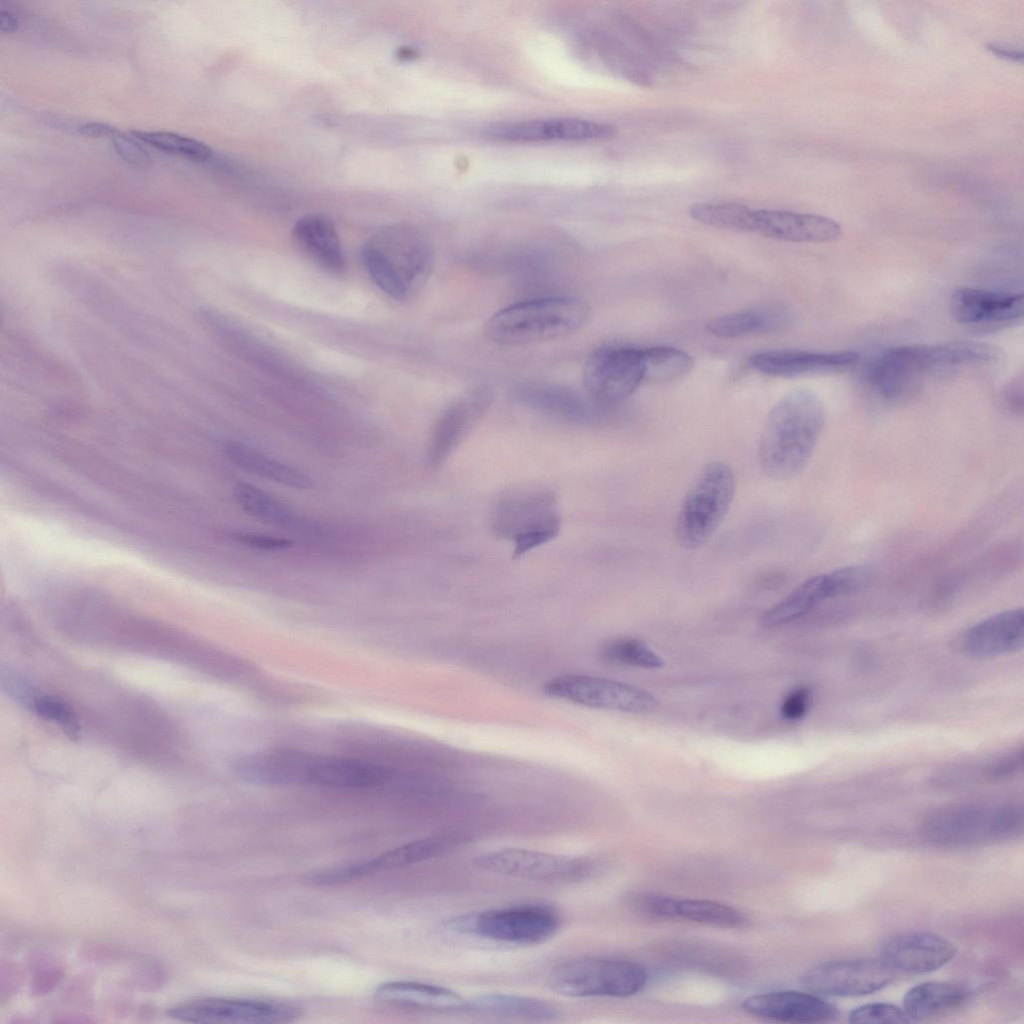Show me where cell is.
I'll return each instance as SVG.
<instances>
[{"instance_id":"cell-1","label":"cell","mask_w":1024,"mask_h":1024,"mask_svg":"<svg viewBox=\"0 0 1024 1024\" xmlns=\"http://www.w3.org/2000/svg\"><path fill=\"white\" fill-rule=\"evenodd\" d=\"M825 424L820 397L807 388L785 394L771 409L763 425L757 461L773 481H787L808 465Z\"/></svg>"},{"instance_id":"cell-2","label":"cell","mask_w":1024,"mask_h":1024,"mask_svg":"<svg viewBox=\"0 0 1024 1024\" xmlns=\"http://www.w3.org/2000/svg\"><path fill=\"white\" fill-rule=\"evenodd\" d=\"M240 779L256 785L362 789L381 785L385 771L363 761L275 749L251 753L233 763Z\"/></svg>"},{"instance_id":"cell-3","label":"cell","mask_w":1024,"mask_h":1024,"mask_svg":"<svg viewBox=\"0 0 1024 1024\" xmlns=\"http://www.w3.org/2000/svg\"><path fill=\"white\" fill-rule=\"evenodd\" d=\"M998 347L982 342L955 341L910 344L888 348L866 365L865 379L872 391L886 401H897L924 378L962 366L993 362Z\"/></svg>"},{"instance_id":"cell-4","label":"cell","mask_w":1024,"mask_h":1024,"mask_svg":"<svg viewBox=\"0 0 1024 1024\" xmlns=\"http://www.w3.org/2000/svg\"><path fill=\"white\" fill-rule=\"evenodd\" d=\"M362 261L372 281L399 301L415 297L433 268V249L421 231L407 224L383 228L363 245Z\"/></svg>"},{"instance_id":"cell-5","label":"cell","mask_w":1024,"mask_h":1024,"mask_svg":"<svg viewBox=\"0 0 1024 1024\" xmlns=\"http://www.w3.org/2000/svg\"><path fill=\"white\" fill-rule=\"evenodd\" d=\"M583 300L569 296L531 299L495 313L486 323L487 337L501 345H524L566 336L589 316Z\"/></svg>"},{"instance_id":"cell-6","label":"cell","mask_w":1024,"mask_h":1024,"mask_svg":"<svg viewBox=\"0 0 1024 1024\" xmlns=\"http://www.w3.org/2000/svg\"><path fill=\"white\" fill-rule=\"evenodd\" d=\"M735 489V475L728 463L714 460L702 467L676 517L675 537L682 548L696 550L713 536L731 507Z\"/></svg>"},{"instance_id":"cell-7","label":"cell","mask_w":1024,"mask_h":1024,"mask_svg":"<svg viewBox=\"0 0 1024 1024\" xmlns=\"http://www.w3.org/2000/svg\"><path fill=\"white\" fill-rule=\"evenodd\" d=\"M1022 810L1009 804H959L929 814L923 837L942 847H962L999 841L1022 829Z\"/></svg>"},{"instance_id":"cell-8","label":"cell","mask_w":1024,"mask_h":1024,"mask_svg":"<svg viewBox=\"0 0 1024 1024\" xmlns=\"http://www.w3.org/2000/svg\"><path fill=\"white\" fill-rule=\"evenodd\" d=\"M646 982V971L639 964L596 957L563 962L546 979L551 991L571 998L630 997L640 992Z\"/></svg>"},{"instance_id":"cell-9","label":"cell","mask_w":1024,"mask_h":1024,"mask_svg":"<svg viewBox=\"0 0 1024 1024\" xmlns=\"http://www.w3.org/2000/svg\"><path fill=\"white\" fill-rule=\"evenodd\" d=\"M455 927L485 939L528 946L552 938L559 930L560 917L547 905L515 904L465 916Z\"/></svg>"},{"instance_id":"cell-10","label":"cell","mask_w":1024,"mask_h":1024,"mask_svg":"<svg viewBox=\"0 0 1024 1024\" xmlns=\"http://www.w3.org/2000/svg\"><path fill=\"white\" fill-rule=\"evenodd\" d=\"M560 516L553 495L546 492L517 494L503 499L493 517V530L515 544L514 553L527 551L554 538Z\"/></svg>"},{"instance_id":"cell-11","label":"cell","mask_w":1024,"mask_h":1024,"mask_svg":"<svg viewBox=\"0 0 1024 1024\" xmlns=\"http://www.w3.org/2000/svg\"><path fill=\"white\" fill-rule=\"evenodd\" d=\"M473 865L492 874L546 883H563L588 876L594 864L583 857L524 848H503L477 855Z\"/></svg>"},{"instance_id":"cell-12","label":"cell","mask_w":1024,"mask_h":1024,"mask_svg":"<svg viewBox=\"0 0 1024 1024\" xmlns=\"http://www.w3.org/2000/svg\"><path fill=\"white\" fill-rule=\"evenodd\" d=\"M550 697L585 707L628 713H649L657 707L650 692L620 681L589 675H562L547 681Z\"/></svg>"},{"instance_id":"cell-13","label":"cell","mask_w":1024,"mask_h":1024,"mask_svg":"<svg viewBox=\"0 0 1024 1024\" xmlns=\"http://www.w3.org/2000/svg\"><path fill=\"white\" fill-rule=\"evenodd\" d=\"M302 1009L286 1001L252 998H202L176 1004L167 1015L191 1023L281 1024L298 1019Z\"/></svg>"},{"instance_id":"cell-14","label":"cell","mask_w":1024,"mask_h":1024,"mask_svg":"<svg viewBox=\"0 0 1024 1024\" xmlns=\"http://www.w3.org/2000/svg\"><path fill=\"white\" fill-rule=\"evenodd\" d=\"M642 382V349L606 346L593 351L585 361V390L588 397L601 407L624 401Z\"/></svg>"},{"instance_id":"cell-15","label":"cell","mask_w":1024,"mask_h":1024,"mask_svg":"<svg viewBox=\"0 0 1024 1024\" xmlns=\"http://www.w3.org/2000/svg\"><path fill=\"white\" fill-rule=\"evenodd\" d=\"M895 975L879 958L842 959L810 968L801 983L817 995L862 996L886 987Z\"/></svg>"},{"instance_id":"cell-16","label":"cell","mask_w":1024,"mask_h":1024,"mask_svg":"<svg viewBox=\"0 0 1024 1024\" xmlns=\"http://www.w3.org/2000/svg\"><path fill=\"white\" fill-rule=\"evenodd\" d=\"M612 125L572 117L494 123L485 128L488 138L502 142L586 141L612 137Z\"/></svg>"},{"instance_id":"cell-17","label":"cell","mask_w":1024,"mask_h":1024,"mask_svg":"<svg viewBox=\"0 0 1024 1024\" xmlns=\"http://www.w3.org/2000/svg\"><path fill=\"white\" fill-rule=\"evenodd\" d=\"M493 397V390L488 384L478 383L446 408L432 432L428 451L431 465H439L447 458L486 413Z\"/></svg>"},{"instance_id":"cell-18","label":"cell","mask_w":1024,"mask_h":1024,"mask_svg":"<svg viewBox=\"0 0 1024 1024\" xmlns=\"http://www.w3.org/2000/svg\"><path fill=\"white\" fill-rule=\"evenodd\" d=\"M955 954L954 945L941 936L910 932L884 941L878 958L895 973L923 974L941 968Z\"/></svg>"},{"instance_id":"cell-19","label":"cell","mask_w":1024,"mask_h":1024,"mask_svg":"<svg viewBox=\"0 0 1024 1024\" xmlns=\"http://www.w3.org/2000/svg\"><path fill=\"white\" fill-rule=\"evenodd\" d=\"M750 233L796 243H826L842 234L834 219L808 213L776 209H753Z\"/></svg>"},{"instance_id":"cell-20","label":"cell","mask_w":1024,"mask_h":1024,"mask_svg":"<svg viewBox=\"0 0 1024 1024\" xmlns=\"http://www.w3.org/2000/svg\"><path fill=\"white\" fill-rule=\"evenodd\" d=\"M859 358V354L852 350L814 352L787 349L756 353L749 362L760 373L792 378L843 372L853 367Z\"/></svg>"},{"instance_id":"cell-21","label":"cell","mask_w":1024,"mask_h":1024,"mask_svg":"<svg viewBox=\"0 0 1024 1024\" xmlns=\"http://www.w3.org/2000/svg\"><path fill=\"white\" fill-rule=\"evenodd\" d=\"M745 1012L764 1019L789 1023H824L835 1020L839 1011L815 993L773 991L746 998Z\"/></svg>"},{"instance_id":"cell-22","label":"cell","mask_w":1024,"mask_h":1024,"mask_svg":"<svg viewBox=\"0 0 1024 1024\" xmlns=\"http://www.w3.org/2000/svg\"><path fill=\"white\" fill-rule=\"evenodd\" d=\"M1024 643L1022 608L989 616L968 628L958 645L967 656L977 659L995 657L1020 650Z\"/></svg>"},{"instance_id":"cell-23","label":"cell","mask_w":1024,"mask_h":1024,"mask_svg":"<svg viewBox=\"0 0 1024 1024\" xmlns=\"http://www.w3.org/2000/svg\"><path fill=\"white\" fill-rule=\"evenodd\" d=\"M1022 294H1009L978 288H959L950 298V310L963 325L1004 323L1023 316Z\"/></svg>"},{"instance_id":"cell-24","label":"cell","mask_w":1024,"mask_h":1024,"mask_svg":"<svg viewBox=\"0 0 1024 1024\" xmlns=\"http://www.w3.org/2000/svg\"><path fill=\"white\" fill-rule=\"evenodd\" d=\"M465 839L459 833H442L403 844L377 857L355 862L358 878L419 864L445 855L458 847Z\"/></svg>"},{"instance_id":"cell-25","label":"cell","mask_w":1024,"mask_h":1024,"mask_svg":"<svg viewBox=\"0 0 1024 1024\" xmlns=\"http://www.w3.org/2000/svg\"><path fill=\"white\" fill-rule=\"evenodd\" d=\"M292 234L300 249L320 268L341 274L346 260L333 222L322 214H309L294 225Z\"/></svg>"},{"instance_id":"cell-26","label":"cell","mask_w":1024,"mask_h":1024,"mask_svg":"<svg viewBox=\"0 0 1024 1024\" xmlns=\"http://www.w3.org/2000/svg\"><path fill=\"white\" fill-rule=\"evenodd\" d=\"M374 998L384 1004L432 1011L466 1009L467 1004V999L454 990L414 981L383 983L376 988Z\"/></svg>"},{"instance_id":"cell-27","label":"cell","mask_w":1024,"mask_h":1024,"mask_svg":"<svg viewBox=\"0 0 1024 1024\" xmlns=\"http://www.w3.org/2000/svg\"><path fill=\"white\" fill-rule=\"evenodd\" d=\"M835 597L839 596L831 572L812 576L766 610L760 623L767 628L787 624Z\"/></svg>"},{"instance_id":"cell-28","label":"cell","mask_w":1024,"mask_h":1024,"mask_svg":"<svg viewBox=\"0 0 1024 1024\" xmlns=\"http://www.w3.org/2000/svg\"><path fill=\"white\" fill-rule=\"evenodd\" d=\"M515 396L526 405L547 414L574 422H587L597 417L601 407L574 392L545 384H524L516 388Z\"/></svg>"},{"instance_id":"cell-29","label":"cell","mask_w":1024,"mask_h":1024,"mask_svg":"<svg viewBox=\"0 0 1024 1024\" xmlns=\"http://www.w3.org/2000/svg\"><path fill=\"white\" fill-rule=\"evenodd\" d=\"M962 986L948 982H924L907 991L903 1010L911 1021H921L959 1009L969 999Z\"/></svg>"},{"instance_id":"cell-30","label":"cell","mask_w":1024,"mask_h":1024,"mask_svg":"<svg viewBox=\"0 0 1024 1024\" xmlns=\"http://www.w3.org/2000/svg\"><path fill=\"white\" fill-rule=\"evenodd\" d=\"M791 321L782 306L737 311L711 319L707 331L717 338L733 339L754 333L772 332L785 328Z\"/></svg>"},{"instance_id":"cell-31","label":"cell","mask_w":1024,"mask_h":1024,"mask_svg":"<svg viewBox=\"0 0 1024 1024\" xmlns=\"http://www.w3.org/2000/svg\"><path fill=\"white\" fill-rule=\"evenodd\" d=\"M466 1010L505 1018L533 1021H551L559 1017L552 1004L526 996L506 993H486L467 999Z\"/></svg>"},{"instance_id":"cell-32","label":"cell","mask_w":1024,"mask_h":1024,"mask_svg":"<svg viewBox=\"0 0 1024 1024\" xmlns=\"http://www.w3.org/2000/svg\"><path fill=\"white\" fill-rule=\"evenodd\" d=\"M225 453L237 467L271 482L294 489H308L312 486L311 479L299 469L243 443H227Z\"/></svg>"},{"instance_id":"cell-33","label":"cell","mask_w":1024,"mask_h":1024,"mask_svg":"<svg viewBox=\"0 0 1024 1024\" xmlns=\"http://www.w3.org/2000/svg\"><path fill=\"white\" fill-rule=\"evenodd\" d=\"M234 498L239 507L251 517L282 528H296L301 519L289 507L265 491L247 483L235 486Z\"/></svg>"},{"instance_id":"cell-34","label":"cell","mask_w":1024,"mask_h":1024,"mask_svg":"<svg viewBox=\"0 0 1024 1024\" xmlns=\"http://www.w3.org/2000/svg\"><path fill=\"white\" fill-rule=\"evenodd\" d=\"M643 381L670 382L688 374L694 365L685 351L669 346L642 349Z\"/></svg>"},{"instance_id":"cell-35","label":"cell","mask_w":1024,"mask_h":1024,"mask_svg":"<svg viewBox=\"0 0 1024 1024\" xmlns=\"http://www.w3.org/2000/svg\"><path fill=\"white\" fill-rule=\"evenodd\" d=\"M678 919L722 928H744L750 919L742 911L718 902L702 899H678Z\"/></svg>"},{"instance_id":"cell-36","label":"cell","mask_w":1024,"mask_h":1024,"mask_svg":"<svg viewBox=\"0 0 1024 1024\" xmlns=\"http://www.w3.org/2000/svg\"><path fill=\"white\" fill-rule=\"evenodd\" d=\"M752 211L732 202H699L688 209L690 217L701 224L737 232H750Z\"/></svg>"},{"instance_id":"cell-37","label":"cell","mask_w":1024,"mask_h":1024,"mask_svg":"<svg viewBox=\"0 0 1024 1024\" xmlns=\"http://www.w3.org/2000/svg\"><path fill=\"white\" fill-rule=\"evenodd\" d=\"M131 134L155 149L193 161L205 162L213 155L212 149L205 143L180 134L164 131H132Z\"/></svg>"},{"instance_id":"cell-38","label":"cell","mask_w":1024,"mask_h":1024,"mask_svg":"<svg viewBox=\"0 0 1024 1024\" xmlns=\"http://www.w3.org/2000/svg\"><path fill=\"white\" fill-rule=\"evenodd\" d=\"M602 655L606 660L615 664L647 669L664 666V659L637 639L622 638L610 641L603 646Z\"/></svg>"},{"instance_id":"cell-39","label":"cell","mask_w":1024,"mask_h":1024,"mask_svg":"<svg viewBox=\"0 0 1024 1024\" xmlns=\"http://www.w3.org/2000/svg\"><path fill=\"white\" fill-rule=\"evenodd\" d=\"M624 904L633 912L653 919H678V898L651 892H630Z\"/></svg>"},{"instance_id":"cell-40","label":"cell","mask_w":1024,"mask_h":1024,"mask_svg":"<svg viewBox=\"0 0 1024 1024\" xmlns=\"http://www.w3.org/2000/svg\"><path fill=\"white\" fill-rule=\"evenodd\" d=\"M31 706L40 717L57 724L70 737L78 736L80 725L77 715L64 701L52 696H36Z\"/></svg>"},{"instance_id":"cell-41","label":"cell","mask_w":1024,"mask_h":1024,"mask_svg":"<svg viewBox=\"0 0 1024 1024\" xmlns=\"http://www.w3.org/2000/svg\"><path fill=\"white\" fill-rule=\"evenodd\" d=\"M848 1021L851 1023L911 1022L903 1009L888 1003H868L858 1006L850 1012Z\"/></svg>"},{"instance_id":"cell-42","label":"cell","mask_w":1024,"mask_h":1024,"mask_svg":"<svg viewBox=\"0 0 1024 1024\" xmlns=\"http://www.w3.org/2000/svg\"><path fill=\"white\" fill-rule=\"evenodd\" d=\"M109 138L117 154L127 163L142 166L149 162L150 155L147 149L132 134L128 135L114 129Z\"/></svg>"},{"instance_id":"cell-43","label":"cell","mask_w":1024,"mask_h":1024,"mask_svg":"<svg viewBox=\"0 0 1024 1024\" xmlns=\"http://www.w3.org/2000/svg\"><path fill=\"white\" fill-rule=\"evenodd\" d=\"M810 703V690L806 687H798L790 691L783 699L780 713L786 720H798L807 713Z\"/></svg>"},{"instance_id":"cell-44","label":"cell","mask_w":1024,"mask_h":1024,"mask_svg":"<svg viewBox=\"0 0 1024 1024\" xmlns=\"http://www.w3.org/2000/svg\"><path fill=\"white\" fill-rule=\"evenodd\" d=\"M233 537L242 545L264 551L286 550L293 544V542L287 538L251 532L235 533Z\"/></svg>"},{"instance_id":"cell-45","label":"cell","mask_w":1024,"mask_h":1024,"mask_svg":"<svg viewBox=\"0 0 1024 1024\" xmlns=\"http://www.w3.org/2000/svg\"><path fill=\"white\" fill-rule=\"evenodd\" d=\"M2 685L6 687V690L16 700L32 704L36 697L31 692L30 685L21 676L8 673V676H2Z\"/></svg>"},{"instance_id":"cell-46","label":"cell","mask_w":1024,"mask_h":1024,"mask_svg":"<svg viewBox=\"0 0 1024 1024\" xmlns=\"http://www.w3.org/2000/svg\"><path fill=\"white\" fill-rule=\"evenodd\" d=\"M1004 402L1007 407L1017 413L1022 412L1023 407V383L1022 377L1012 380L1004 391Z\"/></svg>"},{"instance_id":"cell-47","label":"cell","mask_w":1024,"mask_h":1024,"mask_svg":"<svg viewBox=\"0 0 1024 1024\" xmlns=\"http://www.w3.org/2000/svg\"><path fill=\"white\" fill-rule=\"evenodd\" d=\"M986 49L996 57L1004 60L1013 62H1021L1023 60L1022 51L1015 48H1010L996 43H989L986 45Z\"/></svg>"},{"instance_id":"cell-48","label":"cell","mask_w":1024,"mask_h":1024,"mask_svg":"<svg viewBox=\"0 0 1024 1024\" xmlns=\"http://www.w3.org/2000/svg\"><path fill=\"white\" fill-rule=\"evenodd\" d=\"M78 131L89 137H109L115 128L101 122H85L77 127Z\"/></svg>"},{"instance_id":"cell-49","label":"cell","mask_w":1024,"mask_h":1024,"mask_svg":"<svg viewBox=\"0 0 1024 1024\" xmlns=\"http://www.w3.org/2000/svg\"><path fill=\"white\" fill-rule=\"evenodd\" d=\"M19 26L18 17L8 10L0 11V30L3 33H11L17 30Z\"/></svg>"},{"instance_id":"cell-50","label":"cell","mask_w":1024,"mask_h":1024,"mask_svg":"<svg viewBox=\"0 0 1024 1024\" xmlns=\"http://www.w3.org/2000/svg\"><path fill=\"white\" fill-rule=\"evenodd\" d=\"M414 55H415L414 51L411 48H407V47H401L397 51V53H396V57L398 59H401V60H405L407 58H411Z\"/></svg>"}]
</instances>
